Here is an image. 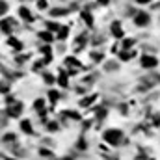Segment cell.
I'll return each instance as SVG.
<instances>
[{
	"label": "cell",
	"instance_id": "cell-23",
	"mask_svg": "<svg viewBox=\"0 0 160 160\" xmlns=\"http://www.w3.org/2000/svg\"><path fill=\"white\" fill-rule=\"evenodd\" d=\"M37 6H39V9H45V8H47V2H45V0H39Z\"/></svg>",
	"mask_w": 160,
	"mask_h": 160
},
{
	"label": "cell",
	"instance_id": "cell-7",
	"mask_svg": "<svg viewBox=\"0 0 160 160\" xmlns=\"http://www.w3.org/2000/svg\"><path fill=\"white\" fill-rule=\"evenodd\" d=\"M20 129H23L26 134H34V130H32V125H30V121H28V119L20 121Z\"/></svg>",
	"mask_w": 160,
	"mask_h": 160
},
{
	"label": "cell",
	"instance_id": "cell-11",
	"mask_svg": "<svg viewBox=\"0 0 160 160\" xmlns=\"http://www.w3.org/2000/svg\"><path fill=\"white\" fill-rule=\"evenodd\" d=\"M39 37L43 41H52V34H50V32H39Z\"/></svg>",
	"mask_w": 160,
	"mask_h": 160
},
{
	"label": "cell",
	"instance_id": "cell-3",
	"mask_svg": "<svg viewBox=\"0 0 160 160\" xmlns=\"http://www.w3.org/2000/svg\"><path fill=\"white\" fill-rule=\"evenodd\" d=\"M149 20H151V19H149V13H138L136 19H134V23H136L138 26H147Z\"/></svg>",
	"mask_w": 160,
	"mask_h": 160
},
{
	"label": "cell",
	"instance_id": "cell-28",
	"mask_svg": "<svg viewBox=\"0 0 160 160\" xmlns=\"http://www.w3.org/2000/svg\"><path fill=\"white\" fill-rule=\"evenodd\" d=\"M91 58H93V60H102V54H97V52H95Z\"/></svg>",
	"mask_w": 160,
	"mask_h": 160
},
{
	"label": "cell",
	"instance_id": "cell-13",
	"mask_svg": "<svg viewBox=\"0 0 160 160\" xmlns=\"http://www.w3.org/2000/svg\"><path fill=\"white\" fill-rule=\"evenodd\" d=\"M82 19L88 23V26H93V19H91V15H89L88 11H86V13H82Z\"/></svg>",
	"mask_w": 160,
	"mask_h": 160
},
{
	"label": "cell",
	"instance_id": "cell-10",
	"mask_svg": "<svg viewBox=\"0 0 160 160\" xmlns=\"http://www.w3.org/2000/svg\"><path fill=\"white\" fill-rule=\"evenodd\" d=\"M0 28H2L6 34H9V32H11V24H9V20H2V23H0Z\"/></svg>",
	"mask_w": 160,
	"mask_h": 160
},
{
	"label": "cell",
	"instance_id": "cell-20",
	"mask_svg": "<svg viewBox=\"0 0 160 160\" xmlns=\"http://www.w3.org/2000/svg\"><path fill=\"white\" fill-rule=\"evenodd\" d=\"M45 82H47V84H52V82H54V77H52V74H49V73H45Z\"/></svg>",
	"mask_w": 160,
	"mask_h": 160
},
{
	"label": "cell",
	"instance_id": "cell-21",
	"mask_svg": "<svg viewBox=\"0 0 160 160\" xmlns=\"http://www.w3.org/2000/svg\"><path fill=\"white\" fill-rule=\"evenodd\" d=\"M47 28H49V30H60V26H58L56 23H47Z\"/></svg>",
	"mask_w": 160,
	"mask_h": 160
},
{
	"label": "cell",
	"instance_id": "cell-26",
	"mask_svg": "<svg viewBox=\"0 0 160 160\" xmlns=\"http://www.w3.org/2000/svg\"><path fill=\"white\" fill-rule=\"evenodd\" d=\"M49 130H58V125L56 123H50L49 125Z\"/></svg>",
	"mask_w": 160,
	"mask_h": 160
},
{
	"label": "cell",
	"instance_id": "cell-16",
	"mask_svg": "<svg viewBox=\"0 0 160 160\" xmlns=\"http://www.w3.org/2000/svg\"><path fill=\"white\" fill-rule=\"evenodd\" d=\"M65 77H67L65 73H61V74H60V84H61L63 88H67V78H65Z\"/></svg>",
	"mask_w": 160,
	"mask_h": 160
},
{
	"label": "cell",
	"instance_id": "cell-14",
	"mask_svg": "<svg viewBox=\"0 0 160 160\" xmlns=\"http://www.w3.org/2000/svg\"><path fill=\"white\" fill-rule=\"evenodd\" d=\"M132 45H134V39H125L123 41V49H127V50H129Z\"/></svg>",
	"mask_w": 160,
	"mask_h": 160
},
{
	"label": "cell",
	"instance_id": "cell-6",
	"mask_svg": "<svg viewBox=\"0 0 160 160\" xmlns=\"http://www.w3.org/2000/svg\"><path fill=\"white\" fill-rule=\"evenodd\" d=\"M19 15L23 17L24 20H28V23H32V20H34V17H32V13L28 11L26 8H20V9H19Z\"/></svg>",
	"mask_w": 160,
	"mask_h": 160
},
{
	"label": "cell",
	"instance_id": "cell-19",
	"mask_svg": "<svg viewBox=\"0 0 160 160\" xmlns=\"http://www.w3.org/2000/svg\"><path fill=\"white\" fill-rule=\"evenodd\" d=\"M93 101H95V95H93V97H88V99H86V101H82V102H80V104H82V106H88V104H91V102H93Z\"/></svg>",
	"mask_w": 160,
	"mask_h": 160
},
{
	"label": "cell",
	"instance_id": "cell-22",
	"mask_svg": "<svg viewBox=\"0 0 160 160\" xmlns=\"http://www.w3.org/2000/svg\"><path fill=\"white\" fill-rule=\"evenodd\" d=\"M132 56V52H123V54H121V60H129Z\"/></svg>",
	"mask_w": 160,
	"mask_h": 160
},
{
	"label": "cell",
	"instance_id": "cell-2",
	"mask_svg": "<svg viewBox=\"0 0 160 160\" xmlns=\"http://www.w3.org/2000/svg\"><path fill=\"white\" fill-rule=\"evenodd\" d=\"M142 65L147 67V69L156 67V65H158V60H156L155 56H142Z\"/></svg>",
	"mask_w": 160,
	"mask_h": 160
},
{
	"label": "cell",
	"instance_id": "cell-9",
	"mask_svg": "<svg viewBox=\"0 0 160 160\" xmlns=\"http://www.w3.org/2000/svg\"><path fill=\"white\" fill-rule=\"evenodd\" d=\"M43 104H45V101H43V99H37V101L34 102V106H36V110H37V112H39L41 115L45 114V108H43Z\"/></svg>",
	"mask_w": 160,
	"mask_h": 160
},
{
	"label": "cell",
	"instance_id": "cell-29",
	"mask_svg": "<svg viewBox=\"0 0 160 160\" xmlns=\"http://www.w3.org/2000/svg\"><path fill=\"white\" fill-rule=\"evenodd\" d=\"M138 4H149V2H153V0H136Z\"/></svg>",
	"mask_w": 160,
	"mask_h": 160
},
{
	"label": "cell",
	"instance_id": "cell-27",
	"mask_svg": "<svg viewBox=\"0 0 160 160\" xmlns=\"http://www.w3.org/2000/svg\"><path fill=\"white\" fill-rule=\"evenodd\" d=\"M78 149H86V142H84V140L78 142Z\"/></svg>",
	"mask_w": 160,
	"mask_h": 160
},
{
	"label": "cell",
	"instance_id": "cell-24",
	"mask_svg": "<svg viewBox=\"0 0 160 160\" xmlns=\"http://www.w3.org/2000/svg\"><path fill=\"white\" fill-rule=\"evenodd\" d=\"M41 155H43V156H50V151H49V149H41V151H39Z\"/></svg>",
	"mask_w": 160,
	"mask_h": 160
},
{
	"label": "cell",
	"instance_id": "cell-18",
	"mask_svg": "<svg viewBox=\"0 0 160 160\" xmlns=\"http://www.w3.org/2000/svg\"><path fill=\"white\" fill-rule=\"evenodd\" d=\"M67 32H69V28H65V26H63V28H60V34H58V36H60V39H63V37H65V36H67Z\"/></svg>",
	"mask_w": 160,
	"mask_h": 160
},
{
	"label": "cell",
	"instance_id": "cell-5",
	"mask_svg": "<svg viewBox=\"0 0 160 160\" xmlns=\"http://www.w3.org/2000/svg\"><path fill=\"white\" fill-rule=\"evenodd\" d=\"M112 34H114V37H123V30H121V24L117 23V20H115V23L112 24Z\"/></svg>",
	"mask_w": 160,
	"mask_h": 160
},
{
	"label": "cell",
	"instance_id": "cell-4",
	"mask_svg": "<svg viewBox=\"0 0 160 160\" xmlns=\"http://www.w3.org/2000/svg\"><path fill=\"white\" fill-rule=\"evenodd\" d=\"M20 110H23V104H20V102H15L13 106H9V108H8V115H9V117H19Z\"/></svg>",
	"mask_w": 160,
	"mask_h": 160
},
{
	"label": "cell",
	"instance_id": "cell-17",
	"mask_svg": "<svg viewBox=\"0 0 160 160\" xmlns=\"http://www.w3.org/2000/svg\"><path fill=\"white\" fill-rule=\"evenodd\" d=\"M6 11H8V4L4 2V0H0V15L6 13Z\"/></svg>",
	"mask_w": 160,
	"mask_h": 160
},
{
	"label": "cell",
	"instance_id": "cell-1",
	"mask_svg": "<svg viewBox=\"0 0 160 160\" xmlns=\"http://www.w3.org/2000/svg\"><path fill=\"white\" fill-rule=\"evenodd\" d=\"M121 136H123V132L121 130H114V129H110V130H106L104 132V140L108 142V143H112V145H117L121 142Z\"/></svg>",
	"mask_w": 160,
	"mask_h": 160
},
{
	"label": "cell",
	"instance_id": "cell-8",
	"mask_svg": "<svg viewBox=\"0 0 160 160\" xmlns=\"http://www.w3.org/2000/svg\"><path fill=\"white\" fill-rule=\"evenodd\" d=\"M8 43L11 45L15 50H20V49H23V43H20L19 39H15V37H9V39H8Z\"/></svg>",
	"mask_w": 160,
	"mask_h": 160
},
{
	"label": "cell",
	"instance_id": "cell-25",
	"mask_svg": "<svg viewBox=\"0 0 160 160\" xmlns=\"http://www.w3.org/2000/svg\"><path fill=\"white\" fill-rule=\"evenodd\" d=\"M8 86H6V84H0V91H2V93H8Z\"/></svg>",
	"mask_w": 160,
	"mask_h": 160
},
{
	"label": "cell",
	"instance_id": "cell-12",
	"mask_svg": "<svg viewBox=\"0 0 160 160\" xmlns=\"http://www.w3.org/2000/svg\"><path fill=\"white\" fill-rule=\"evenodd\" d=\"M67 11H69V9H63V8H58V9H52L50 13H52V17H54V15H65Z\"/></svg>",
	"mask_w": 160,
	"mask_h": 160
},
{
	"label": "cell",
	"instance_id": "cell-15",
	"mask_svg": "<svg viewBox=\"0 0 160 160\" xmlns=\"http://www.w3.org/2000/svg\"><path fill=\"white\" fill-rule=\"evenodd\" d=\"M58 97H60L58 91H49V99H50L52 102H56V101H58Z\"/></svg>",
	"mask_w": 160,
	"mask_h": 160
}]
</instances>
